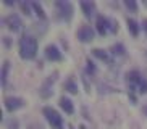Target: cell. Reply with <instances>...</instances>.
<instances>
[{"mask_svg":"<svg viewBox=\"0 0 147 129\" xmlns=\"http://www.w3.org/2000/svg\"><path fill=\"white\" fill-rule=\"evenodd\" d=\"M92 53H94L97 58H100V60H104V61H107V63H112V58H110V55H108L105 50H100V48H94L92 50Z\"/></svg>","mask_w":147,"mask_h":129,"instance_id":"obj_12","label":"cell"},{"mask_svg":"<svg viewBox=\"0 0 147 129\" xmlns=\"http://www.w3.org/2000/svg\"><path fill=\"white\" fill-rule=\"evenodd\" d=\"M81 8H82V11H84V15H86L87 18H91V16H94V13H95V5H94V2H81Z\"/></svg>","mask_w":147,"mask_h":129,"instance_id":"obj_10","label":"cell"},{"mask_svg":"<svg viewBox=\"0 0 147 129\" xmlns=\"http://www.w3.org/2000/svg\"><path fill=\"white\" fill-rule=\"evenodd\" d=\"M8 68H10V63L5 61L3 63V68H2V84H7V73H8Z\"/></svg>","mask_w":147,"mask_h":129,"instance_id":"obj_15","label":"cell"},{"mask_svg":"<svg viewBox=\"0 0 147 129\" xmlns=\"http://www.w3.org/2000/svg\"><path fill=\"white\" fill-rule=\"evenodd\" d=\"M87 69H89V73H94L95 68H94V63H92L91 60H87Z\"/></svg>","mask_w":147,"mask_h":129,"instance_id":"obj_21","label":"cell"},{"mask_svg":"<svg viewBox=\"0 0 147 129\" xmlns=\"http://www.w3.org/2000/svg\"><path fill=\"white\" fill-rule=\"evenodd\" d=\"M45 56H47L49 60H53V61L61 60V53L57 48V45H47V48H45Z\"/></svg>","mask_w":147,"mask_h":129,"instance_id":"obj_8","label":"cell"},{"mask_svg":"<svg viewBox=\"0 0 147 129\" xmlns=\"http://www.w3.org/2000/svg\"><path fill=\"white\" fill-rule=\"evenodd\" d=\"M5 21H7V24H8V28L11 31H20V28H21V19H20V16L15 15V13L13 15H10Z\"/></svg>","mask_w":147,"mask_h":129,"instance_id":"obj_9","label":"cell"},{"mask_svg":"<svg viewBox=\"0 0 147 129\" xmlns=\"http://www.w3.org/2000/svg\"><path fill=\"white\" fill-rule=\"evenodd\" d=\"M5 124H7L8 129H18V121L13 120V118H11V120H7L5 121Z\"/></svg>","mask_w":147,"mask_h":129,"instance_id":"obj_18","label":"cell"},{"mask_svg":"<svg viewBox=\"0 0 147 129\" xmlns=\"http://www.w3.org/2000/svg\"><path fill=\"white\" fill-rule=\"evenodd\" d=\"M36 52H37V40H36L32 36H23L21 40H20V55L24 60H31L36 56Z\"/></svg>","mask_w":147,"mask_h":129,"instance_id":"obj_1","label":"cell"},{"mask_svg":"<svg viewBox=\"0 0 147 129\" xmlns=\"http://www.w3.org/2000/svg\"><path fill=\"white\" fill-rule=\"evenodd\" d=\"M57 10H58V15H60V18H63V19H71V16H73V5L69 3V2H65V0H58L55 3Z\"/></svg>","mask_w":147,"mask_h":129,"instance_id":"obj_4","label":"cell"},{"mask_svg":"<svg viewBox=\"0 0 147 129\" xmlns=\"http://www.w3.org/2000/svg\"><path fill=\"white\" fill-rule=\"evenodd\" d=\"M78 39L81 42H91L94 39V31H92L91 26H81V29L78 31Z\"/></svg>","mask_w":147,"mask_h":129,"instance_id":"obj_5","label":"cell"},{"mask_svg":"<svg viewBox=\"0 0 147 129\" xmlns=\"http://www.w3.org/2000/svg\"><path fill=\"white\" fill-rule=\"evenodd\" d=\"M142 112H144V115L147 116V103H146V105H144V107H142Z\"/></svg>","mask_w":147,"mask_h":129,"instance_id":"obj_22","label":"cell"},{"mask_svg":"<svg viewBox=\"0 0 147 129\" xmlns=\"http://www.w3.org/2000/svg\"><path fill=\"white\" fill-rule=\"evenodd\" d=\"M108 29H112L110 28V19L105 16H99L97 18V31H99V34H107Z\"/></svg>","mask_w":147,"mask_h":129,"instance_id":"obj_7","label":"cell"},{"mask_svg":"<svg viewBox=\"0 0 147 129\" xmlns=\"http://www.w3.org/2000/svg\"><path fill=\"white\" fill-rule=\"evenodd\" d=\"M128 29L131 31V34H133V36H138V34H139L138 23L134 21V19H131V18H128Z\"/></svg>","mask_w":147,"mask_h":129,"instance_id":"obj_14","label":"cell"},{"mask_svg":"<svg viewBox=\"0 0 147 129\" xmlns=\"http://www.w3.org/2000/svg\"><path fill=\"white\" fill-rule=\"evenodd\" d=\"M112 53H115V55H123L125 53V47L121 44H115V45H112Z\"/></svg>","mask_w":147,"mask_h":129,"instance_id":"obj_16","label":"cell"},{"mask_svg":"<svg viewBox=\"0 0 147 129\" xmlns=\"http://www.w3.org/2000/svg\"><path fill=\"white\" fill-rule=\"evenodd\" d=\"M142 24H144V29L147 31V19H144V21H142Z\"/></svg>","mask_w":147,"mask_h":129,"instance_id":"obj_23","label":"cell"},{"mask_svg":"<svg viewBox=\"0 0 147 129\" xmlns=\"http://www.w3.org/2000/svg\"><path fill=\"white\" fill-rule=\"evenodd\" d=\"M44 115H45L47 121L53 126V128L61 129V126H63V121H61V116L57 113V110H53V108H50V107H45V108H44Z\"/></svg>","mask_w":147,"mask_h":129,"instance_id":"obj_3","label":"cell"},{"mask_svg":"<svg viewBox=\"0 0 147 129\" xmlns=\"http://www.w3.org/2000/svg\"><path fill=\"white\" fill-rule=\"evenodd\" d=\"M63 87H65V90H68V92H71V94H76L78 92V87H76V84H74V81L69 77V79H66V82L63 84Z\"/></svg>","mask_w":147,"mask_h":129,"instance_id":"obj_13","label":"cell"},{"mask_svg":"<svg viewBox=\"0 0 147 129\" xmlns=\"http://www.w3.org/2000/svg\"><path fill=\"white\" fill-rule=\"evenodd\" d=\"M31 5H32V8L36 10V13H37V16H40V18H44V16H45V13H44L42 7H40V5L37 3V2H32Z\"/></svg>","mask_w":147,"mask_h":129,"instance_id":"obj_17","label":"cell"},{"mask_svg":"<svg viewBox=\"0 0 147 129\" xmlns=\"http://www.w3.org/2000/svg\"><path fill=\"white\" fill-rule=\"evenodd\" d=\"M60 107L65 110L68 115H71V113L74 112V108H73V103H71V100L69 99H66V97H61L60 99Z\"/></svg>","mask_w":147,"mask_h":129,"instance_id":"obj_11","label":"cell"},{"mask_svg":"<svg viewBox=\"0 0 147 129\" xmlns=\"http://www.w3.org/2000/svg\"><path fill=\"white\" fill-rule=\"evenodd\" d=\"M125 5H126V7H128L129 10H133V11L138 8V3H136L134 0H125Z\"/></svg>","mask_w":147,"mask_h":129,"instance_id":"obj_19","label":"cell"},{"mask_svg":"<svg viewBox=\"0 0 147 129\" xmlns=\"http://www.w3.org/2000/svg\"><path fill=\"white\" fill-rule=\"evenodd\" d=\"M21 8H23V11L26 13V15H31V11H29V5H28V3H24V2H23V3H21Z\"/></svg>","mask_w":147,"mask_h":129,"instance_id":"obj_20","label":"cell"},{"mask_svg":"<svg viewBox=\"0 0 147 129\" xmlns=\"http://www.w3.org/2000/svg\"><path fill=\"white\" fill-rule=\"evenodd\" d=\"M126 77H128V84H129L131 90H134V87H138L139 92L147 94V81H146V77H142L138 71H131V73H128Z\"/></svg>","mask_w":147,"mask_h":129,"instance_id":"obj_2","label":"cell"},{"mask_svg":"<svg viewBox=\"0 0 147 129\" xmlns=\"http://www.w3.org/2000/svg\"><path fill=\"white\" fill-rule=\"evenodd\" d=\"M23 105H24V102H23V99H20V97H7V99H5V108H7L8 112H15L18 108H21Z\"/></svg>","mask_w":147,"mask_h":129,"instance_id":"obj_6","label":"cell"}]
</instances>
